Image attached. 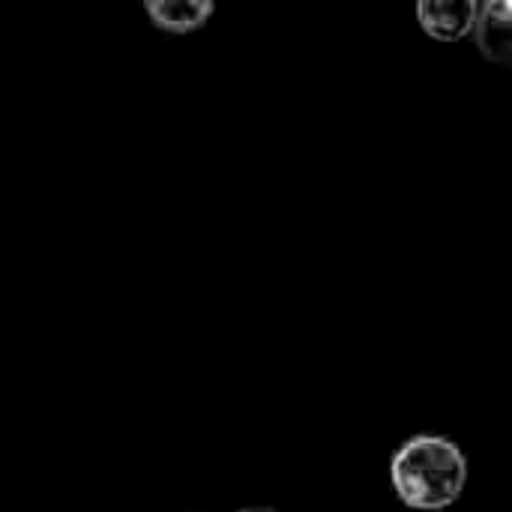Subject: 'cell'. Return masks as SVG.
Returning <instances> with one entry per match:
<instances>
[{"label": "cell", "mask_w": 512, "mask_h": 512, "mask_svg": "<svg viewBox=\"0 0 512 512\" xmlns=\"http://www.w3.org/2000/svg\"><path fill=\"white\" fill-rule=\"evenodd\" d=\"M390 474L396 495L408 507L444 510L459 501L468 480V462L453 441L438 435H420L411 438L393 456Z\"/></svg>", "instance_id": "cell-1"}, {"label": "cell", "mask_w": 512, "mask_h": 512, "mask_svg": "<svg viewBox=\"0 0 512 512\" xmlns=\"http://www.w3.org/2000/svg\"><path fill=\"white\" fill-rule=\"evenodd\" d=\"M480 0H417V18L432 39L456 42L477 24Z\"/></svg>", "instance_id": "cell-2"}, {"label": "cell", "mask_w": 512, "mask_h": 512, "mask_svg": "<svg viewBox=\"0 0 512 512\" xmlns=\"http://www.w3.org/2000/svg\"><path fill=\"white\" fill-rule=\"evenodd\" d=\"M141 9L156 30L186 36L201 30L213 18L216 0H141Z\"/></svg>", "instance_id": "cell-3"}, {"label": "cell", "mask_w": 512, "mask_h": 512, "mask_svg": "<svg viewBox=\"0 0 512 512\" xmlns=\"http://www.w3.org/2000/svg\"><path fill=\"white\" fill-rule=\"evenodd\" d=\"M474 36H477L483 57H489L495 63H512V15L507 12L504 0L480 3Z\"/></svg>", "instance_id": "cell-4"}, {"label": "cell", "mask_w": 512, "mask_h": 512, "mask_svg": "<svg viewBox=\"0 0 512 512\" xmlns=\"http://www.w3.org/2000/svg\"><path fill=\"white\" fill-rule=\"evenodd\" d=\"M504 6H507V12L512 15V0H504Z\"/></svg>", "instance_id": "cell-5"}]
</instances>
